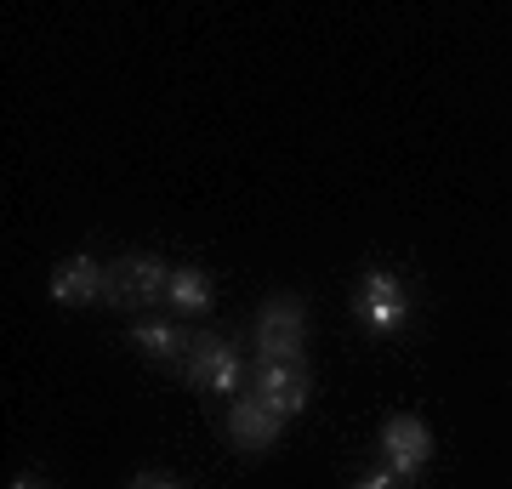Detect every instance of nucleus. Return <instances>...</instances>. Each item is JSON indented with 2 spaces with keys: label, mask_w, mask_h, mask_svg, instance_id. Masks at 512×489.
Instances as JSON below:
<instances>
[{
  "label": "nucleus",
  "mask_w": 512,
  "mask_h": 489,
  "mask_svg": "<svg viewBox=\"0 0 512 489\" xmlns=\"http://www.w3.org/2000/svg\"><path fill=\"white\" fill-rule=\"evenodd\" d=\"M165 285H171V262H160L154 251H126L103 268V302L137 313V319H143V308L165 302Z\"/></svg>",
  "instance_id": "obj_1"
},
{
  "label": "nucleus",
  "mask_w": 512,
  "mask_h": 489,
  "mask_svg": "<svg viewBox=\"0 0 512 489\" xmlns=\"http://www.w3.org/2000/svg\"><path fill=\"white\" fill-rule=\"evenodd\" d=\"M183 370H188V381H194L200 393L228 399V404H234L239 393H245V381H251V370H245V359H239V347L228 342V336H194Z\"/></svg>",
  "instance_id": "obj_2"
},
{
  "label": "nucleus",
  "mask_w": 512,
  "mask_h": 489,
  "mask_svg": "<svg viewBox=\"0 0 512 489\" xmlns=\"http://www.w3.org/2000/svg\"><path fill=\"white\" fill-rule=\"evenodd\" d=\"M353 313H359V325H365L370 336H399V330L410 325V290H404L399 273L370 268L365 279H359Z\"/></svg>",
  "instance_id": "obj_3"
},
{
  "label": "nucleus",
  "mask_w": 512,
  "mask_h": 489,
  "mask_svg": "<svg viewBox=\"0 0 512 489\" xmlns=\"http://www.w3.org/2000/svg\"><path fill=\"white\" fill-rule=\"evenodd\" d=\"M251 342L262 359H296L302 342H308V308L296 296H274L256 308V325H251Z\"/></svg>",
  "instance_id": "obj_4"
},
{
  "label": "nucleus",
  "mask_w": 512,
  "mask_h": 489,
  "mask_svg": "<svg viewBox=\"0 0 512 489\" xmlns=\"http://www.w3.org/2000/svg\"><path fill=\"white\" fill-rule=\"evenodd\" d=\"M376 444H382V461H387V472H393L399 484L421 478V467L433 461V433H427L421 416H387Z\"/></svg>",
  "instance_id": "obj_5"
},
{
  "label": "nucleus",
  "mask_w": 512,
  "mask_h": 489,
  "mask_svg": "<svg viewBox=\"0 0 512 489\" xmlns=\"http://www.w3.org/2000/svg\"><path fill=\"white\" fill-rule=\"evenodd\" d=\"M251 393L256 399H268L279 416L291 421V416L308 410V370H302V359H256Z\"/></svg>",
  "instance_id": "obj_6"
},
{
  "label": "nucleus",
  "mask_w": 512,
  "mask_h": 489,
  "mask_svg": "<svg viewBox=\"0 0 512 489\" xmlns=\"http://www.w3.org/2000/svg\"><path fill=\"white\" fill-rule=\"evenodd\" d=\"M279 433H285V416H279L268 399H256V393H239L234 404H228V438H234V450H274Z\"/></svg>",
  "instance_id": "obj_7"
},
{
  "label": "nucleus",
  "mask_w": 512,
  "mask_h": 489,
  "mask_svg": "<svg viewBox=\"0 0 512 489\" xmlns=\"http://www.w3.org/2000/svg\"><path fill=\"white\" fill-rule=\"evenodd\" d=\"M131 347L154 364H183L188 359V330L183 319H131Z\"/></svg>",
  "instance_id": "obj_8"
},
{
  "label": "nucleus",
  "mask_w": 512,
  "mask_h": 489,
  "mask_svg": "<svg viewBox=\"0 0 512 489\" xmlns=\"http://www.w3.org/2000/svg\"><path fill=\"white\" fill-rule=\"evenodd\" d=\"M97 296H103V262H97V256H69V262H57L52 302H63V308H92Z\"/></svg>",
  "instance_id": "obj_9"
},
{
  "label": "nucleus",
  "mask_w": 512,
  "mask_h": 489,
  "mask_svg": "<svg viewBox=\"0 0 512 489\" xmlns=\"http://www.w3.org/2000/svg\"><path fill=\"white\" fill-rule=\"evenodd\" d=\"M211 302H217V290H211V273L194 268V262L171 268V285H165V308L177 313V319H200V313H211Z\"/></svg>",
  "instance_id": "obj_10"
},
{
  "label": "nucleus",
  "mask_w": 512,
  "mask_h": 489,
  "mask_svg": "<svg viewBox=\"0 0 512 489\" xmlns=\"http://www.w3.org/2000/svg\"><path fill=\"white\" fill-rule=\"evenodd\" d=\"M126 489H188L177 472H160V467H148V472H131V484Z\"/></svg>",
  "instance_id": "obj_11"
},
{
  "label": "nucleus",
  "mask_w": 512,
  "mask_h": 489,
  "mask_svg": "<svg viewBox=\"0 0 512 489\" xmlns=\"http://www.w3.org/2000/svg\"><path fill=\"white\" fill-rule=\"evenodd\" d=\"M353 489H399V478H393V472H365V478H353Z\"/></svg>",
  "instance_id": "obj_12"
},
{
  "label": "nucleus",
  "mask_w": 512,
  "mask_h": 489,
  "mask_svg": "<svg viewBox=\"0 0 512 489\" xmlns=\"http://www.w3.org/2000/svg\"><path fill=\"white\" fill-rule=\"evenodd\" d=\"M12 489H52V484H46V478H35V472H18V478H12Z\"/></svg>",
  "instance_id": "obj_13"
}]
</instances>
